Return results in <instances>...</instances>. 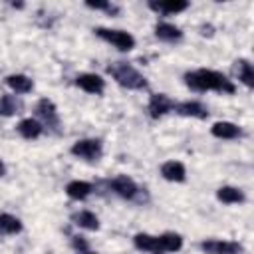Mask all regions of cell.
Listing matches in <instances>:
<instances>
[{
  "label": "cell",
  "instance_id": "1",
  "mask_svg": "<svg viewBox=\"0 0 254 254\" xmlns=\"http://www.w3.org/2000/svg\"><path fill=\"white\" fill-rule=\"evenodd\" d=\"M185 79V85L192 91H218V93H234L236 91V85L220 71L216 69H206V67H200L196 71H187L183 75Z\"/></svg>",
  "mask_w": 254,
  "mask_h": 254
},
{
  "label": "cell",
  "instance_id": "2",
  "mask_svg": "<svg viewBox=\"0 0 254 254\" xmlns=\"http://www.w3.org/2000/svg\"><path fill=\"white\" fill-rule=\"evenodd\" d=\"M107 73L115 79V83H119L121 87H127V89H147V77L131 64L127 62H115L107 67Z\"/></svg>",
  "mask_w": 254,
  "mask_h": 254
},
{
  "label": "cell",
  "instance_id": "3",
  "mask_svg": "<svg viewBox=\"0 0 254 254\" xmlns=\"http://www.w3.org/2000/svg\"><path fill=\"white\" fill-rule=\"evenodd\" d=\"M95 36L101 38L103 42L107 44H113L119 52H131L135 48V38L133 34H129L127 30H115V28H103V26H97L93 28Z\"/></svg>",
  "mask_w": 254,
  "mask_h": 254
},
{
  "label": "cell",
  "instance_id": "4",
  "mask_svg": "<svg viewBox=\"0 0 254 254\" xmlns=\"http://www.w3.org/2000/svg\"><path fill=\"white\" fill-rule=\"evenodd\" d=\"M69 153H71L73 157L81 159V161H89V163H91V161L101 159V155H103V145H101L99 139L87 137V139L75 141V143L69 147Z\"/></svg>",
  "mask_w": 254,
  "mask_h": 254
},
{
  "label": "cell",
  "instance_id": "5",
  "mask_svg": "<svg viewBox=\"0 0 254 254\" xmlns=\"http://www.w3.org/2000/svg\"><path fill=\"white\" fill-rule=\"evenodd\" d=\"M200 250L204 254H242V244L236 240H220V238H208L200 242Z\"/></svg>",
  "mask_w": 254,
  "mask_h": 254
},
{
  "label": "cell",
  "instance_id": "6",
  "mask_svg": "<svg viewBox=\"0 0 254 254\" xmlns=\"http://www.w3.org/2000/svg\"><path fill=\"white\" fill-rule=\"evenodd\" d=\"M36 119L44 125V127H50V129H56L60 125V115H58V107L54 105L52 99L44 97L36 103Z\"/></svg>",
  "mask_w": 254,
  "mask_h": 254
},
{
  "label": "cell",
  "instance_id": "7",
  "mask_svg": "<svg viewBox=\"0 0 254 254\" xmlns=\"http://www.w3.org/2000/svg\"><path fill=\"white\" fill-rule=\"evenodd\" d=\"M175 101L167 95V93H153L149 97V103H147V111L153 119H161L165 115H169L171 111H175Z\"/></svg>",
  "mask_w": 254,
  "mask_h": 254
},
{
  "label": "cell",
  "instance_id": "8",
  "mask_svg": "<svg viewBox=\"0 0 254 254\" xmlns=\"http://www.w3.org/2000/svg\"><path fill=\"white\" fill-rule=\"evenodd\" d=\"M75 85L79 89H83L85 93H91V95H101L105 91V79L99 73H93V71L79 73L75 77Z\"/></svg>",
  "mask_w": 254,
  "mask_h": 254
},
{
  "label": "cell",
  "instance_id": "9",
  "mask_svg": "<svg viewBox=\"0 0 254 254\" xmlns=\"http://www.w3.org/2000/svg\"><path fill=\"white\" fill-rule=\"evenodd\" d=\"M109 187H111V190H113L117 196L127 198V200H131V198H135V196L139 194L137 183H135L131 177H127V175H117V177L109 183Z\"/></svg>",
  "mask_w": 254,
  "mask_h": 254
},
{
  "label": "cell",
  "instance_id": "10",
  "mask_svg": "<svg viewBox=\"0 0 254 254\" xmlns=\"http://www.w3.org/2000/svg\"><path fill=\"white\" fill-rule=\"evenodd\" d=\"M210 133L212 137L216 139H224V141H234L238 137H242V127L232 123V121H216L212 127H210Z\"/></svg>",
  "mask_w": 254,
  "mask_h": 254
},
{
  "label": "cell",
  "instance_id": "11",
  "mask_svg": "<svg viewBox=\"0 0 254 254\" xmlns=\"http://www.w3.org/2000/svg\"><path fill=\"white\" fill-rule=\"evenodd\" d=\"M161 177L169 183H185L187 181V167L181 161H165L161 165Z\"/></svg>",
  "mask_w": 254,
  "mask_h": 254
},
{
  "label": "cell",
  "instance_id": "12",
  "mask_svg": "<svg viewBox=\"0 0 254 254\" xmlns=\"http://www.w3.org/2000/svg\"><path fill=\"white\" fill-rule=\"evenodd\" d=\"M175 113L183 115V117H192V119H206L208 117V109L206 105H202L200 101H181L175 105Z\"/></svg>",
  "mask_w": 254,
  "mask_h": 254
},
{
  "label": "cell",
  "instance_id": "13",
  "mask_svg": "<svg viewBox=\"0 0 254 254\" xmlns=\"http://www.w3.org/2000/svg\"><path fill=\"white\" fill-rule=\"evenodd\" d=\"M133 244L137 250L141 252H149V254H163L161 244H159V236L149 234V232H137L133 236Z\"/></svg>",
  "mask_w": 254,
  "mask_h": 254
},
{
  "label": "cell",
  "instance_id": "14",
  "mask_svg": "<svg viewBox=\"0 0 254 254\" xmlns=\"http://www.w3.org/2000/svg\"><path fill=\"white\" fill-rule=\"evenodd\" d=\"M149 8H151L153 12L163 14V16H173V14L185 12V10L189 8V2H185V0H161V2L151 0V2H149Z\"/></svg>",
  "mask_w": 254,
  "mask_h": 254
},
{
  "label": "cell",
  "instance_id": "15",
  "mask_svg": "<svg viewBox=\"0 0 254 254\" xmlns=\"http://www.w3.org/2000/svg\"><path fill=\"white\" fill-rule=\"evenodd\" d=\"M16 131L20 133V137H24L28 141H34L44 133V125L36 117H26L16 125Z\"/></svg>",
  "mask_w": 254,
  "mask_h": 254
},
{
  "label": "cell",
  "instance_id": "16",
  "mask_svg": "<svg viewBox=\"0 0 254 254\" xmlns=\"http://www.w3.org/2000/svg\"><path fill=\"white\" fill-rule=\"evenodd\" d=\"M6 85L10 87L12 93H18V95H24V93H30L34 89V81L32 77H28L26 73H10L6 77Z\"/></svg>",
  "mask_w": 254,
  "mask_h": 254
},
{
  "label": "cell",
  "instance_id": "17",
  "mask_svg": "<svg viewBox=\"0 0 254 254\" xmlns=\"http://www.w3.org/2000/svg\"><path fill=\"white\" fill-rule=\"evenodd\" d=\"M91 192H93V185L87 183V181L75 179V181H69V183L65 185V194H67L69 198H73V200H85Z\"/></svg>",
  "mask_w": 254,
  "mask_h": 254
},
{
  "label": "cell",
  "instance_id": "18",
  "mask_svg": "<svg viewBox=\"0 0 254 254\" xmlns=\"http://www.w3.org/2000/svg\"><path fill=\"white\" fill-rule=\"evenodd\" d=\"M216 198L222 202V204H242L246 200V194L242 189L238 187H230V185H224L216 190Z\"/></svg>",
  "mask_w": 254,
  "mask_h": 254
},
{
  "label": "cell",
  "instance_id": "19",
  "mask_svg": "<svg viewBox=\"0 0 254 254\" xmlns=\"http://www.w3.org/2000/svg\"><path fill=\"white\" fill-rule=\"evenodd\" d=\"M155 36L163 42H179L183 38V30L171 22H157L155 24Z\"/></svg>",
  "mask_w": 254,
  "mask_h": 254
},
{
  "label": "cell",
  "instance_id": "20",
  "mask_svg": "<svg viewBox=\"0 0 254 254\" xmlns=\"http://www.w3.org/2000/svg\"><path fill=\"white\" fill-rule=\"evenodd\" d=\"M71 220L75 226H79L83 230H99V218L91 210H79L71 216Z\"/></svg>",
  "mask_w": 254,
  "mask_h": 254
},
{
  "label": "cell",
  "instance_id": "21",
  "mask_svg": "<svg viewBox=\"0 0 254 254\" xmlns=\"http://www.w3.org/2000/svg\"><path fill=\"white\" fill-rule=\"evenodd\" d=\"M159 244H161L163 254L165 252H179L183 248V236L177 232H163V234H159Z\"/></svg>",
  "mask_w": 254,
  "mask_h": 254
},
{
  "label": "cell",
  "instance_id": "22",
  "mask_svg": "<svg viewBox=\"0 0 254 254\" xmlns=\"http://www.w3.org/2000/svg\"><path fill=\"white\" fill-rule=\"evenodd\" d=\"M236 73H238L240 83H244L248 89L254 87V69H252V64L248 60H238L236 62Z\"/></svg>",
  "mask_w": 254,
  "mask_h": 254
},
{
  "label": "cell",
  "instance_id": "23",
  "mask_svg": "<svg viewBox=\"0 0 254 254\" xmlns=\"http://www.w3.org/2000/svg\"><path fill=\"white\" fill-rule=\"evenodd\" d=\"M0 232H4V234L22 232V220L10 212H0Z\"/></svg>",
  "mask_w": 254,
  "mask_h": 254
},
{
  "label": "cell",
  "instance_id": "24",
  "mask_svg": "<svg viewBox=\"0 0 254 254\" xmlns=\"http://www.w3.org/2000/svg\"><path fill=\"white\" fill-rule=\"evenodd\" d=\"M20 111V101L16 99L14 93H6L0 97V115L2 117H12Z\"/></svg>",
  "mask_w": 254,
  "mask_h": 254
},
{
  "label": "cell",
  "instance_id": "25",
  "mask_svg": "<svg viewBox=\"0 0 254 254\" xmlns=\"http://www.w3.org/2000/svg\"><path fill=\"white\" fill-rule=\"evenodd\" d=\"M71 246H73V250H77L79 254L89 252V244H87V240H85L83 236H79V234L71 236Z\"/></svg>",
  "mask_w": 254,
  "mask_h": 254
},
{
  "label": "cell",
  "instance_id": "26",
  "mask_svg": "<svg viewBox=\"0 0 254 254\" xmlns=\"http://www.w3.org/2000/svg\"><path fill=\"white\" fill-rule=\"evenodd\" d=\"M200 34H202V36H212V26H210V24L200 26Z\"/></svg>",
  "mask_w": 254,
  "mask_h": 254
},
{
  "label": "cell",
  "instance_id": "27",
  "mask_svg": "<svg viewBox=\"0 0 254 254\" xmlns=\"http://www.w3.org/2000/svg\"><path fill=\"white\" fill-rule=\"evenodd\" d=\"M2 175H4V163L0 161V177H2Z\"/></svg>",
  "mask_w": 254,
  "mask_h": 254
},
{
  "label": "cell",
  "instance_id": "28",
  "mask_svg": "<svg viewBox=\"0 0 254 254\" xmlns=\"http://www.w3.org/2000/svg\"><path fill=\"white\" fill-rule=\"evenodd\" d=\"M85 254H99V252H91V250H89V252H85Z\"/></svg>",
  "mask_w": 254,
  "mask_h": 254
}]
</instances>
